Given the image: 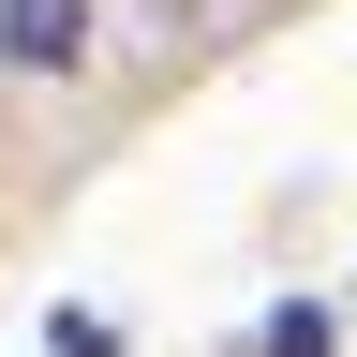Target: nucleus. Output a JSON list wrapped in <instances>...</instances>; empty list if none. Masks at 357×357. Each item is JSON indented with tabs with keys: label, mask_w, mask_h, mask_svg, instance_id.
Segmentation results:
<instances>
[{
	"label": "nucleus",
	"mask_w": 357,
	"mask_h": 357,
	"mask_svg": "<svg viewBox=\"0 0 357 357\" xmlns=\"http://www.w3.org/2000/svg\"><path fill=\"white\" fill-rule=\"evenodd\" d=\"M0 60L15 75H75L89 60V0H0Z\"/></svg>",
	"instance_id": "nucleus-1"
},
{
	"label": "nucleus",
	"mask_w": 357,
	"mask_h": 357,
	"mask_svg": "<svg viewBox=\"0 0 357 357\" xmlns=\"http://www.w3.org/2000/svg\"><path fill=\"white\" fill-rule=\"evenodd\" d=\"M253 357H328V312H268V342Z\"/></svg>",
	"instance_id": "nucleus-2"
}]
</instances>
